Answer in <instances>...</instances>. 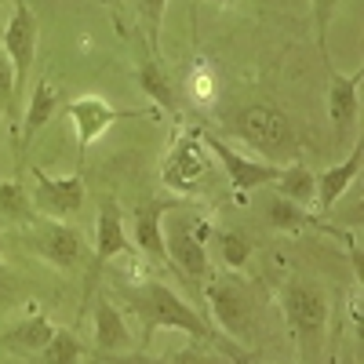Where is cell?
<instances>
[{"label":"cell","instance_id":"18","mask_svg":"<svg viewBox=\"0 0 364 364\" xmlns=\"http://www.w3.org/2000/svg\"><path fill=\"white\" fill-rule=\"evenodd\" d=\"M51 336H55V324L48 317H29V321H22V324L4 331V346L15 350V353H22V350L26 353H41L51 343Z\"/></svg>","mask_w":364,"mask_h":364},{"label":"cell","instance_id":"24","mask_svg":"<svg viewBox=\"0 0 364 364\" xmlns=\"http://www.w3.org/2000/svg\"><path fill=\"white\" fill-rule=\"evenodd\" d=\"M219 240V255L230 269H240L248 259H252V240L245 233H237V230H226V233H215Z\"/></svg>","mask_w":364,"mask_h":364},{"label":"cell","instance_id":"21","mask_svg":"<svg viewBox=\"0 0 364 364\" xmlns=\"http://www.w3.org/2000/svg\"><path fill=\"white\" fill-rule=\"evenodd\" d=\"M266 223H269L273 230L295 233V230H302V226L314 223V211H306V208H299V204L284 200L281 193H273V197L266 200Z\"/></svg>","mask_w":364,"mask_h":364},{"label":"cell","instance_id":"26","mask_svg":"<svg viewBox=\"0 0 364 364\" xmlns=\"http://www.w3.org/2000/svg\"><path fill=\"white\" fill-rule=\"evenodd\" d=\"M168 364H219L215 360V353L208 350V343H200V339H190L186 346H182Z\"/></svg>","mask_w":364,"mask_h":364},{"label":"cell","instance_id":"16","mask_svg":"<svg viewBox=\"0 0 364 364\" xmlns=\"http://www.w3.org/2000/svg\"><path fill=\"white\" fill-rule=\"evenodd\" d=\"M164 204H146V208H135V219H132V230H135V245L157 262H168V248H164Z\"/></svg>","mask_w":364,"mask_h":364},{"label":"cell","instance_id":"30","mask_svg":"<svg viewBox=\"0 0 364 364\" xmlns=\"http://www.w3.org/2000/svg\"><path fill=\"white\" fill-rule=\"evenodd\" d=\"M22 295V284H18V277L15 273L0 262V306H8V302H15Z\"/></svg>","mask_w":364,"mask_h":364},{"label":"cell","instance_id":"10","mask_svg":"<svg viewBox=\"0 0 364 364\" xmlns=\"http://www.w3.org/2000/svg\"><path fill=\"white\" fill-rule=\"evenodd\" d=\"M128 248H132V240L124 233V219H120L117 200H102L99 204V223H95V259H91V269H87V295L95 288L99 273L106 269V262L124 255Z\"/></svg>","mask_w":364,"mask_h":364},{"label":"cell","instance_id":"4","mask_svg":"<svg viewBox=\"0 0 364 364\" xmlns=\"http://www.w3.org/2000/svg\"><path fill=\"white\" fill-rule=\"evenodd\" d=\"M233 124H237V135L262 154V161L277 164L281 157H295V149H299L291 120L273 106H245Z\"/></svg>","mask_w":364,"mask_h":364},{"label":"cell","instance_id":"11","mask_svg":"<svg viewBox=\"0 0 364 364\" xmlns=\"http://www.w3.org/2000/svg\"><path fill=\"white\" fill-rule=\"evenodd\" d=\"M4 55L11 58L15 66V80L26 84L29 70H33V58H37V18L26 4H15L11 18H8V29H4V41H0Z\"/></svg>","mask_w":364,"mask_h":364},{"label":"cell","instance_id":"19","mask_svg":"<svg viewBox=\"0 0 364 364\" xmlns=\"http://www.w3.org/2000/svg\"><path fill=\"white\" fill-rule=\"evenodd\" d=\"M277 193L284 197V200H291V204H299V208H306L314 197H317V175L306 168V164H288V168H281V178H277Z\"/></svg>","mask_w":364,"mask_h":364},{"label":"cell","instance_id":"12","mask_svg":"<svg viewBox=\"0 0 364 364\" xmlns=\"http://www.w3.org/2000/svg\"><path fill=\"white\" fill-rule=\"evenodd\" d=\"M360 70L353 73H331L328 87V117H331V132L336 142H343L357 128V113H360Z\"/></svg>","mask_w":364,"mask_h":364},{"label":"cell","instance_id":"25","mask_svg":"<svg viewBox=\"0 0 364 364\" xmlns=\"http://www.w3.org/2000/svg\"><path fill=\"white\" fill-rule=\"evenodd\" d=\"M339 4L343 0H314V29H317V48H321L324 58H328V26L336 18Z\"/></svg>","mask_w":364,"mask_h":364},{"label":"cell","instance_id":"23","mask_svg":"<svg viewBox=\"0 0 364 364\" xmlns=\"http://www.w3.org/2000/svg\"><path fill=\"white\" fill-rule=\"evenodd\" d=\"M80 357H84V346L66 328H55L51 343L41 350V364H80Z\"/></svg>","mask_w":364,"mask_h":364},{"label":"cell","instance_id":"7","mask_svg":"<svg viewBox=\"0 0 364 364\" xmlns=\"http://www.w3.org/2000/svg\"><path fill=\"white\" fill-rule=\"evenodd\" d=\"M208 168H211V161H208V149H204L200 135H178L175 146L168 149V157H164L161 175L171 190L193 193L200 186L197 178H208Z\"/></svg>","mask_w":364,"mask_h":364},{"label":"cell","instance_id":"31","mask_svg":"<svg viewBox=\"0 0 364 364\" xmlns=\"http://www.w3.org/2000/svg\"><path fill=\"white\" fill-rule=\"evenodd\" d=\"M215 4H230V0H215Z\"/></svg>","mask_w":364,"mask_h":364},{"label":"cell","instance_id":"3","mask_svg":"<svg viewBox=\"0 0 364 364\" xmlns=\"http://www.w3.org/2000/svg\"><path fill=\"white\" fill-rule=\"evenodd\" d=\"M208 237H211V226L204 219H197L190 208H168L164 211V248H168V259L186 273L190 281H204L211 273Z\"/></svg>","mask_w":364,"mask_h":364},{"label":"cell","instance_id":"15","mask_svg":"<svg viewBox=\"0 0 364 364\" xmlns=\"http://www.w3.org/2000/svg\"><path fill=\"white\" fill-rule=\"evenodd\" d=\"M360 161H364V146L357 142L343 164H336V168H328L324 175H317V208H321V215L336 208V200L350 190V182H353L357 171H360Z\"/></svg>","mask_w":364,"mask_h":364},{"label":"cell","instance_id":"20","mask_svg":"<svg viewBox=\"0 0 364 364\" xmlns=\"http://www.w3.org/2000/svg\"><path fill=\"white\" fill-rule=\"evenodd\" d=\"M0 215L11 219V223H26L33 226L37 223V208H33V197L22 182H0Z\"/></svg>","mask_w":364,"mask_h":364},{"label":"cell","instance_id":"17","mask_svg":"<svg viewBox=\"0 0 364 364\" xmlns=\"http://www.w3.org/2000/svg\"><path fill=\"white\" fill-rule=\"evenodd\" d=\"M58 113V91L51 80H41L33 87V95H29V106H26V120H22V154L29 149V142H33L51 120Z\"/></svg>","mask_w":364,"mask_h":364},{"label":"cell","instance_id":"9","mask_svg":"<svg viewBox=\"0 0 364 364\" xmlns=\"http://www.w3.org/2000/svg\"><path fill=\"white\" fill-rule=\"evenodd\" d=\"M33 178H37V190L29 197H33L37 211H44V215H51V219H70L73 211H80V204H84V178H80V171L66 175V178H51L48 171L33 168Z\"/></svg>","mask_w":364,"mask_h":364},{"label":"cell","instance_id":"28","mask_svg":"<svg viewBox=\"0 0 364 364\" xmlns=\"http://www.w3.org/2000/svg\"><path fill=\"white\" fill-rule=\"evenodd\" d=\"M106 364H168V357H154L146 350H128V353H109L102 357Z\"/></svg>","mask_w":364,"mask_h":364},{"label":"cell","instance_id":"2","mask_svg":"<svg viewBox=\"0 0 364 364\" xmlns=\"http://www.w3.org/2000/svg\"><path fill=\"white\" fill-rule=\"evenodd\" d=\"M284 317L295 336L302 364H317L328 336V291L306 273H291L284 284Z\"/></svg>","mask_w":364,"mask_h":364},{"label":"cell","instance_id":"5","mask_svg":"<svg viewBox=\"0 0 364 364\" xmlns=\"http://www.w3.org/2000/svg\"><path fill=\"white\" fill-rule=\"evenodd\" d=\"M208 306H211V317L223 328V339H233V343H252L255 336V299L252 291L240 284L237 277H215L208 284Z\"/></svg>","mask_w":364,"mask_h":364},{"label":"cell","instance_id":"13","mask_svg":"<svg viewBox=\"0 0 364 364\" xmlns=\"http://www.w3.org/2000/svg\"><path fill=\"white\" fill-rule=\"evenodd\" d=\"M70 117H73V124H77V146H80V157H84L87 149L109 132L113 120L128 117V113H120V109H113L109 102H102V99H95V95H87V99L70 102Z\"/></svg>","mask_w":364,"mask_h":364},{"label":"cell","instance_id":"29","mask_svg":"<svg viewBox=\"0 0 364 364\" xmlns=\"http://www.w3.org/2000/svg\"><path fill=\"white\" fill-rule=\"evenodd\" d=\"M139 8H142V18H146V26H149V37H157L168 0H139Z\"/></svg>","mask_w":364,"mask_h":364},{"label":"cell","instance_id":"1","mask_svg":"<svg viewBox=\"0 0 364 364\" xmlns=\"http://www.w3.org/2000/svg\"><path fill=\"white\" fill-rule=\"evenodd\" d=\"M128 310L132 317L142 324V343L154 339L157 328H178L186 331L190 339H200V343H219V336L208 328V321L186 306V299H178L164 281H146L139 288H128Z\"/></svg>","mask_w":364,"mask_h":364},{"label":"cell","instance_id":"27","mask_svg":"<svg viewBox=\"0 0 364 364\" xmlns=\"http://www.w3.org/2000/svg\"><path fill=\"white\" fill-rule=\"evenodd\" d=\"M15 66H11V58L4 55V48H0V109H11V95H15Z\"/></svg>","mask_w":364,"mask_h":364},{"label":"cell","instance_id":"6","mask_svg":"<svg viewBox=\"0 0 364 364\" xmlns=\"http://www.w3.org/2000/svg\"><path fill=\"white\" fill-rule=\"evenodd\" d=\"M200 142H204V149H211V154L219 157V164H223L226 175H230V186H233L237 193L262 190V186H269V182L281 178V168H284V164L245 157V154H237L233 146H226L219 135H211V132H200Z\"/></svg>","mask_w":364,"mask_h":364},{"label":"cell","instance_id":"8","mask_svg":"<svg viewBox=\"0 0 364 364\" xmlns=\"http://www.w3.org/2000/svg\"><path fill=\"white\" fill-rule=\"evenodd\" d=\"M29 245H33L48 262L63 266V269H77L84 266V237L80 230L58 223V219H37L33 230H29Z\"/></svg>","mask_w":364,"mask_h":364},{"label":"cell","instance_id":"22","mask_svg":"<svg viewBox=\"0 0 364 364\" xmlns=\"http://www.w3.org/2000/svg\"><path fill=\"white\" fill-rule=\"evenodd\" d=\"M139 87H142V95H149L161 109L178 113L175 91H171V84H168V77H164V70H161L157 63H142V66H139Z\"/></svg>","mask_w":364,"mask_h":364},{"label":"cell","instance_id":"14","mask_svg":"<svg viewBox=\"0 0 364 364\" xmlns=\"http://www.w3.org/2000/svg\"><path fill=\"white\" fill-rule=\"evenodd\" d=\"M128 350H135V336H132L124 314H120L106 295V299L95 302V353L102 360L109 353H128Z\"/></svg>","mask_w":364,"mask_h":364}]
</instances>
